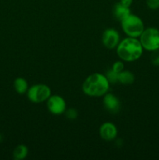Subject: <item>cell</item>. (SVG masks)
Returning <instances> with one entry per match:
<instances>
[{"label": "cell", "instance_id": "6da1fadb", "mask_svg": "<svg viewBox=\"0 0 159 160\" xmlns=\"http://www.w3.org/2000/svg\"><path fill=\"white\" fill-rule=\"evenodd\" d=\"M109 81L105 75L95 73L87 77L82 85L85 95L91 97L104 96L109 89Z\"/></svg>", "mask_w": 159, "mask_h": 160}, {"label": "cell", "instance_id": "7a4b0ae2", "mask_svg": "<svg viewBox=\"0 0 159 160\" xmlns=\"http://www.w3.org/2000/svg\"><path fill=\"white\" fill-rule=\"evenodd\" d=\"M143 46L137 38L128 37L123 39L117 46V54L122 60L133 62L143 54Z\"/></svg>", "mask_w": 159, "mask_h": 160}, {"label": "cell", "instance_id": "3957f363", "mask_svg": "<svg viewBox=\"0 0 159 160\" xmlns=\"http://www.w3.org/2000/svg\"><path fill=\"white\" fill-rule=\"evenodd\" d=\"M123 31L128 37L138 38L144 31L143 22L138 16L129 14L121 21Z\"/></svg>", "mask_w": 159, "mask_h": 160}, {"label": "cell", "instance_id": "277c9868", "mask_svg": "<svg viewBox=\"0 0 159 160\" xmlns=\"http://www.w3.org/2000/svg\"><path fill=\"white\" fill-rule=\"evenodd\" d=\"M140 42L144 49L154 52L159 49V30L154 28L144 29L140 36Z\"/></svg>", "mask_w": 159, "mask_h": 160}, {"label": "cell", "instance_id": "5b68a950", "mask_svg": "<svg viewBox=\"0 0 159 160\" xmlns=\"http://www.w3.org/2000/svg\"><path fill=\"white\" fill-rule=\"evenodd\" d=\"M26 94L30 101L34 103H40L48 100L51 96V89L46 84H34L28 88Z\"/></svg>", "mask_w": 159, "mask_h": 160}, {"label": "cell", "instance_id": "8992f818", "mask_svg": "<svg viewBox=\"0 0 159 160\" xmlns=\"http://www.w3.org/2000/svg\"><path fill=\"white\" fill-rule=\"evenodd\" d=\"M47 107L54 115H60L66 110V103L64 98L59 95H51L47 100Z\"/></svg>", "mask_w": 159, "mask_h": 160}, {"label": "cell", "instance_id": "52a82bcc", "mask_svg": "<svg viewBox=\"0 0 159 160\" xmlns=\"http://www.w3.org/2000/svg\"><path fill=\"white\" fill-rule=\"evenodd\" d=\"M101 41L105 48L113 49L118 46L120 42L119 34L114 28H108L103 32Z\"/></svg>", "mask_w": 159, "mask_h": 160}, {"label": "cell", "instance_id": "ba28073f", "mask_svg": "<svg viewBox=\"0 0 159 160\" xmlns=\"http://www.w3.org/2000/svg\"><path fill=\"white\" fill-rule=\"evenodd\" d=\"M99 133L103 140L110 142L116 138L118 131L115 124L111 122H105L100 128Z\"/></svg>", "mask_w": 159, "mask_h": 160}, {"label": "cell", "instance_id": "9c48e42d", "mask_svg": "<svg viewBox=\"0 0 159 160\" xmlns=\"http://www.w3.org/2000/svg\"><path fill=\"white\" fill-rule=\"evenodd\" d=\"M103 104L106 110L111 113H116L120 110V101L115 95L106 93L103 98Z\"/></svg>", "mask_w": 159, "mask_h": 160}, {"label": "cell", "instance_id": "30bf717a", "mask_svg": "<svg viewBox=\"0 0 159 160\" xmlns=\"http://www.w3.org/2000/svg\"><path fill=\"white\" fill-rule=\"evenodd\" d=\"M112 12H113V16L115 19H116L117 20L120 22L123 20H124L127 16H129L131 13L129 7L124 6L120 2L115 4Z\"/></svg>", "mask_w": 159, "mask_h": 160}, {"label": "cell", "instance_id": "8fae6325", "mask_svg": "<svg viewBox=\"0 0 159 160\" xmlns=\"http://www.w3.org/2000/svg\"><path fill=\"white\" fill-rule=\"evenodd\" d=\"M135 81L134 74L129 70H124L118 73V82L125 85H130Z\"/></svg>", "mask_w": 159, "mask_h": 160}, {"label": "cell", "instance_id": "7c38bea8", "mask_svg": "<svg viewBox=\"0 0 159 160\" xmlns=\"http://www.w3.org/2000/svg\"><path fill=\"white\" fill-rule=\"evenodd\" d=\"M13 87L18 94L23 95L27 92L28 84L23 78H17L13 82Z\"/></svg>", "mask_w": 159, "mask_h": 160}, {"label": "cell", "instance_id": "4fadbf2b", "mask_svg": "<svg viewBox=\"0 0 159 160\" xmlns=\"http://www.w3.org/2000/svg\"><path fill=\"white\" fill-rule=\"evenodd\" d=\"M28 148L25 145H19L14 148L12 157L15 160H22L27 156Z\"/></svg>", "mask_w": 159, "mask_h": 160}, {"label": "cell", "instance_id": "5bb4252c", "mask_svg": "<svg viewBox=\"0 0 159 160\" xmlns=\"http://www.w3.org/2000/svg\"><path fill=\"white\" fill-rule=\"evenodd\" d=\"M106 78H107L108 81H109V83H112V84H115V83L118 82V73L114 71L113 70H109L106 73Z\"/></svg>", "mask_w": 159, "mask_h": 160}, {"label": "cell", "instance_id": "9a60e30c", "mask_svg": "<svg viewBox=\"0 0 159 160\" xmlns=\"http://www.w3.org/2000/svg\"><path fill=\"white\" fill-rule=\"evenodd\" d=\"M65 112L66 117L68 119H70V120H75L78 117V112L76 109L71 108V109H69L67 110H65Z\"/></svg>", "mask_w": 159, "mask_h": 160}, {"label": "cell", "instance_id": "2e32d148", "mask_svg": "<svg viewBox=\"0 0 159 160\" xmlns=\"http://www.w3.org/2000/svg\"><path fill=\"white\" fill-rule=\"evenodd\" d=\"M151 61L153 65L159 67V50L153 52L151 56Z\"/></svg>", "mask_w": 159, "mask_h": 160}, {"label": "cell", "instance_id": "e0dca14e", "mask_svg": "<svg viewBox=\"0 0 159 160\" xmlns=\"http://www.w3.org/2000/svg\"><path fill=\"white\" fill-rule=\"evenodd\" d=\"M147 6L152 10L159 9V0H146Z\"/></svg>", "mask_w": 159, "mask_h": 160}, {"label": "cell", "instance_id": "ac0fdd59", "mask_svg": "<svg viewBox=\"0 0 159 160\" xmlns=\"http://www.w3.org/2000/svg\"><path fill=\"white\" fill-rule=\"evenodd\" d=\"M112 70L116 73H120L124 70V64L122 61H116L112 66Z\"/></svg>", "mask_w": 159, "mask_h": 160}, {"label": "cell", "instance_id": "d6986e66", "mask_svg": "<svg viewBox=\"0 0 159 160\" xmlns=\"http://www.w3.org/2000/svg\"><path fill=\"white\" fill-rule=\"evenodd\" d=\"M122 5L126 7H130V6L132 3V0H120L119 2Z\"/></svg>", "mask_w": 159, "mask_h": 160}, {"label": "cell", "instance_id": "ffe728a7", "mask_svg": "<svg viewBox=\"0 0 159 160\" xmlns=\"http://www.w3.org/2000/svg\"><path fill=\"white\" fill-rule=\"evenodd\" d=\"M1 140H2V135L0 134V142H1Z\"/></svg>", "mask_w": 159, "mask_h": 160}, {"label": "cell", "instance_id": "44dd1931", "mask_svg": "<svg viewBox=\"0 0 159 160\" xmlns=\"http://www.w3.org/2000/svg\"><path fill=\"white\" fill-rule=\"evenodd\" d=\"M158 50H159V49H158Z\"/></svg>", "mask_w": 159, "mask_h": 160}]
</instances>
